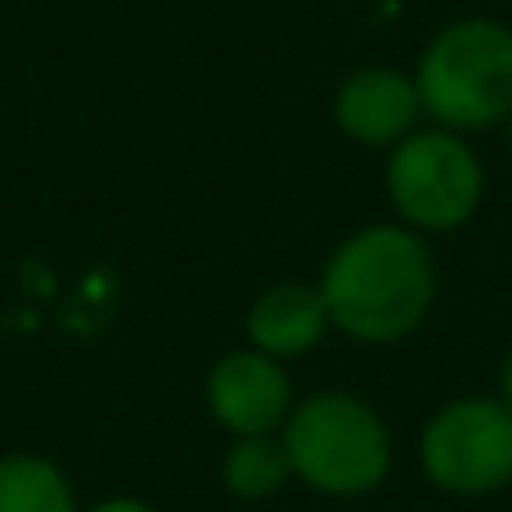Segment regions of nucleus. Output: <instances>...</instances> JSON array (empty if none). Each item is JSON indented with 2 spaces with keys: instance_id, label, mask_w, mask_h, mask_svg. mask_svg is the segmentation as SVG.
<instances>
[{
  "instance_id": "423d86ee",
  "label": "nucleus",
  "mask_w": 512,
  "mask_h": 512,
  "mask_svg": "<svg viewBox=\"0 0 512 512\" xmlns=\"http://www.w3.org/2000/svg\"><path fill=\"white\" fill-rule=\"evenodd\" d=\"M207 414L230 436H274L292 414V378L283 360L252 351H225L207 373Z\"/></svg>"
},
{
  "instance_id": "1a4fd4ad",
  "label": "nucleus",
  "mask_w": 512,
  "mask_h": 512,
  "mask_svg": "<svg viewBox=\"0 0 512 512\" xmlns=\"http://www.w3.org/2000/svg\"><path fill=\"white\" fill-rule=\"evenodd\" d=\"M0 512H81L68 472L45 454L0 459Z\"/></svg>"
},
{
  "instance_id": "6e6552de",
  "label": "nucleus",
  "mask_w": 512,
  "mask_h": 512,
  "mask_svg": "<svg viewBox=\"0 0 512 512\" xmlns=\"http://www.w3.org/2000/svg\"><path fill=\"white\" fill-rule=\"evenodd\" d=\"M324 292L310 283H274L248 306V346L270 360H297L328 337Z\"/></svg>"
},
{
  "instance_id": "0eeeda50",
  "label": "nucleus",
  "mask_w": 512,
  "mask_h": 512,
  "mask_svg": "<svg viewBox=\"0 0 512 512\" xmlns=\"http://www.w3.org/2000/svg\"><path fill=\"white\" fill-rule=\"evenodd\" d=\"M423 117L418 81L400 68H355L333 95V122L346 140L364 149H396L405 135H414Z\"/></svg>"
},
{
  "instance_id": "9b49d317",
  "label": "nucleus",
  "mask_w": 512,
  "mask_h": 512,
  "mask_svg": "<svg viewBox=\"0 0 512 512\" xmlns=\"http://www.w3.org/2000/svg\"><path fill=\"white\" fill-rule=\"evenodd\" d=\"M81 512H158V508H153L149 499H135V495H108V499H99V504H90Z\"/></svg>"
},
{
  "instance_id": "f257e3e1",
  "label": "nucleus",
  "mask_w": 512,
  "mask_h": 512,
  "mask_svg": "<svg viewBox=\"0 0 512 512\" xmlns=\"http://www.w3.org/2000/svg\"><path fill=\"white\" fill-rule=\"evenodd\" d=\"M319 292L337 333L391 346L423 328L436 301V261L409 225H364L328 256Z\"/></svg>"
},
{
  "instance_id": "f03ea898",
  "label": "nucleus",
  "mask_w": 512,
  "mask_h": 512,
  "mask_svg": "<svg viewBox=\"0 0 512 512\" xmlns=\"http://www.w3.org/2000/svg\"><path fill=\"white\" fill-rule=\"evenodd\" d=\"M292 477L315 495L360 499L391 472V432L369 400L351 391H315L283 423Z\"/></svg>"
},
{
  "instance_id": "7ed1b4c3",
  "label": "nucleus",
  "mask_w": 512,
  "mask_h": 512,
  "mask_svg": "<svg viewBox=\"0 0 512 512\" xmlns=\"http://www.w3.org/2000/svg\"><path fill=\"white\" fill-rule=\"evenodd\" d=\"M423 113L445 131H486L512 117V27L499 18H459L427 41L418 59Z\"/></svg>"
},
{
  "instance_id": "20e7f679",
  "label": "nucleus",
  "mask_w": 512,
  "mask_h": 512,
  "mask_svg": "<svg viewBox=\"0 0 512 512\" xmlns=\"http://www.w3.org/2000/svg\"><path fill=\"white\" fill-rule=\"evenodd\" d=\"M486 194V171L459 131H414L387 158V198L418 234H445L472 221Z\"/></svg>"
},
{
  "instance_id": "f8f14e48",
  "label": "nucleus",
  "mask_w": 512,
  "mask_h": 512,
  "mask_svg": "<svg viewBox=\"0 0 512 512\" xmlns=\"http://www.w3.org/2000/svg\"><path fill=\"white\" fill-rule=\"evenodd\" d=\"M499 400L512 409V355L504 360V369H499Z\"/></svg>"
},
{
  "instance_id": "9d476101",
  "label": "nucleus",
  "mask_w": 512,
  "mask_h": 512,
  "mask_svg": "<svg viewBox=\"0 0 512 512\" xmlns=\"http://www.w3.org/2000/svg\"><path fill=\"white\" fill-rule=\"evenodd\" d=\"M292 481V463L283 450V436H234L221 459V486L243 504L274 499Z\"/></svg>"
},
{
  "instance_id": "39448f33",
  "label": "nucleus",
  "mask_w": 512,
  "mask_h": 512,
  "mask_svg": "<svg viewBox=\"0 0 512 512\" xmlns=\"http://www.w3.org/2000/svg\"><path fill=\"white\" fill-rule=\"evenodd\" d=\"M427 481L445 495H495L512 481V409L490 396H463L436 409L418 441Z\"/></svg>"
}]
</instances>
